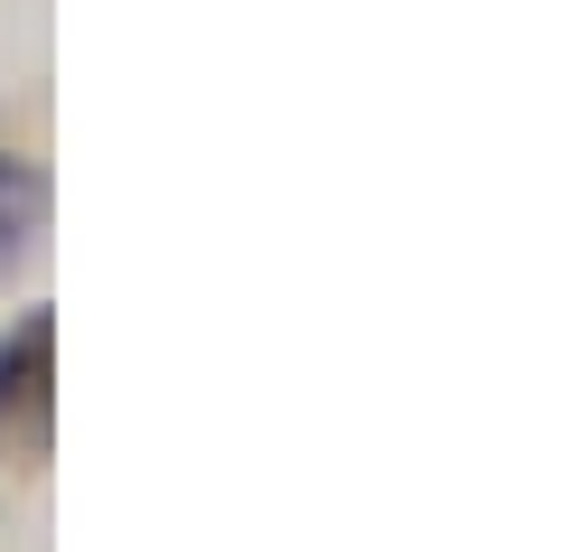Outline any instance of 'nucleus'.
I'll return each mask as SVG.
<instances>
[{
    "instance_id": "obj_2",
    "label": "nucleus",
    "mask_w": 562,
    "mask_h": 552,
    "mask_svg": "<svg viewBox=\"0 0 562 552\" xmlns=\"http://www.w3.org/2000/svg\"><path fill=\"white\" fill-rule=\"evenodd\" d=\"M38 244H47V169L20 159V150H0V281L20 272Z\"/></svg>"
},
{
    "instance_id": "obj_1",
    "label": "nucleus",
    "mask_w": 562,
    "mask_h": 552,
    "mask_svg": "<svg viewBox=\"0 0 562 552\" xmlns=\"http://www.w3.org/2000/svg\"><path fill=\"white\" fill-rule=\"evenodd\" d=\"M47 413H57V318L20 309L0 328V459L47 450Z\"/></svg>"
}]
</instances>
